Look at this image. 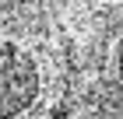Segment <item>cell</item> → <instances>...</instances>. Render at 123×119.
<instances>
[{
    "label": "cell",
    "mask_w": 123,
    "mask_h": 119,
    "mask_svg": "<svg viewBox=\"0 0 123 119\" xmlns=\"http://www.w3.org/2000/svg\"><path fill=\"white\" fill-rule=\"evenodd\" d=\"M42 77L28 53L14 42H0V119L28 112L39 98Z\"/></svg>",
    "instance_id": "1"
},
{
    "label": "cell",
    "mask_w": 123,
    "mask_h": 119,
    "mask_svg": "<svg viewBox=\"0 0 123 119\" xmlns=\"http://www.w3.org/2000/svg\"><path fill=\"white\" fill-rule=\"evenodd\" d=\"M116 67H120V77H123V39H120V49H116Z\"/></svg>",
    "instance_id": "2"
}]
</instances>
